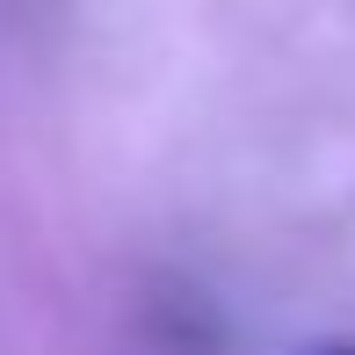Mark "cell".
<instances>
[{"label": "cell", "instance_id": "obj_1", "mask_svg": "<svg viewBox=\"0 0 355 355\" xmlns=\"http://www.w3.org/2000/svg\"><path fill=\"white\" fill-rule=\"evenodd\" d=\"M319 355H355V348H348V341H341V348H319Z\"/></svg>", "mask_w": 355, "mask_h": 355}]
</instances>
